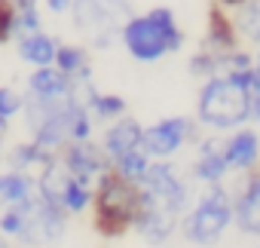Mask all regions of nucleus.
Returning a JSON list of instances; mask_svg holds the SVG:
<instances>
[{
    "instance_id": "nucleus-1",
    "label": "nucleus",
    "mask_w": 260,
    "mask_h": 248,
    "mask_svg": "<svg viewBox=\"0 0 260 248\" xmlns=\"http://www.w3.org/2000/svg\"><path fill=\"white\" fill-rule=\"evenodd\" d=\"M141 208V184L122 178L113 166L92 190V227L104 239H119L135 227Z\"/></svg>"
},
{
    "instance_id": "nucleus-2",
    "label": "nucleus",
    "mask_w": 260,
    "mask_h": 248,
    "mask_svg": "<svg viewBox=\"0 0 260 248\" xmlns=\"http://www.w3.org/2000/svg\"><path fill=\"white\" fill-rule=\"evenodd\" d=\"M125 52L135 61L153 65L169 52H178L184 46V31L178 28V19L169 7H153L144 16H132L122 25L119 34Z\"/></svg>"
},
{
    "instance_id": "nucleus-3",
    "label": "nucleus",
    "mask_w": 260,
    "mask_h": 248,
    "mask_svg": "<svg viewBox=\"0 0 260 248\" xmlns=\"http://www.w3.org/2000/svg\"><path fill=\"white\" fill-rule=\"evenodd\" d=\"M248 110H251V74L211 77L205 80L196 101V119L208 129H236L248 122Z\"/></svg>"
},
{
    "instance_id": "nucleus-4",
    "label": "nucleus",
    "mask_w": 260,
    "mask_h": 248,
    "mask_svg": "<svg viewBox=\"0 0 260 248\" xmlns=\"http://www.w3.org/2000/svg\"><path fill=\"white\" fill-rule=\"evenodd\" d=\"M233 224V193L223 184H208L199 196V205L190 208L181 221V233L193 245H214Z\"/></svg>"
},
{
    "instance_id": "nucleus-5",
    "label": "nucleus",
    "mask_w": 260,
    "mask_h": 248,
    "mask_svg": "<svg viewBox=\"0 0 260 248\" xmlns=\"http://www.w3.org/2000/svg\"><path fill=\"white\" fill-rule=\"evenodd\" d=\"M71 19L83 37L104 49L122 34V25L132 19V4L128 0H74Z\"/></svg>"
},
{
    "instance_id": "nucleus-6",
    "label": "nucleus",
    "mask_w": 260,
    "mask_h": 248,
    "mask_svg": "<svg viewBox=\"0 0 260 248\" xmlns=\"http://www.w3.org/2000/svg\"><path fill=\"white\" fill-rule=\"evenodd\" d=\"M64 230H68V211L55 202L34 196V202L25 214V227L19 233V242L28 248H43V245L58 242L64 236Z\"/></svg>"
},
{
    "instance_id": "nucleus-7",
    "label": "nucleus",
    "mask_w": 260,
    "mask_h": 248,
    "mask_svg": "<svg viewBox=\"0 0 260 248\" xmlns=\"http://www.w3.org/2000/svg\"><path fill=\"white\" fill-rule=\"evenodd\" d=\"M141 187H144L150 196H156V202H159L162 208H169L172 214L184 218V214L190 211V187L178 178V172H175L166 160H156V163L147 166V175H144Z\"/></svg>"
},
{
    "instance_id": "nucleus-8",
    "label": "nucleus",
    "mask_w": 260,
    "mask_h": 248,
    "mask_svg": "<svg viewBox=\"0 0 260 248\" xmlns=\"http://www.w3.org/2000/svg\"><path fill=\"white\" fill-rule=\"evenodd\" d=\"M190 138H193V122H190L187 116H169V119H159L156 126L144 129L141 150H144L150 160H169V157L178 153Z\"/></svg>"
},
{
    "instance_id": "nucleus-9",
    "label": "nucleus",
    "mask_w": 260,
    "mask_h": 248,
    "mask_svg": "<svg viewBox=\"0 0 260 248\" xmlns=\"http://www.w3.org/2000/svg\"><path fill=\"white\" fill-rule=\"evenodd\" d=\"M58 157H61L64 169L71 172V178L80 181V184H86V187H95L98 178L113 166L110 157L104 153V147L92 144V138L89 141H71Z\"/></svg>"
},
{
    "instance_id": "nucleus-10",
    "label": "nucleus",
    "mask_w": 260,
    "mask_h": 248,
    "mask_svg": "<svg viewBox=\"0 0 260 248\" xmlns=\"http://www.w3.org/2000/svg\"><path fill=\"white\" fill-rule=\"evenodd\" d=\"M181 227V218L172 214L169 208H162L156 202V196H150L144 187H141V208H138V218H135V227L141 233V239H147L150 245H162L175 236V230Z\"/></svg>"
},
{
    "instance_id": "nucleus-11",
    "label": "nucleus",
    "mask_w": 260,
    "mask_h": 248,
    "mask_svg": "<svg viewBox=\"0 0 260 248\" xmlns=\"http://www.w3.org/2000/svg\"><path fill=\"white\" fill-rule=\"evenodd\" d=\"M233 221L245 236L260 239V166L245 172L239 190L233 193Z\"/></svg>"
},
{
    "instance_id": "nucleus-12",
    "label": "nucleus",
    "mask_w": 260,
    "mask_h": 248,
    "mask_svg": "<svg viewBox=\"0 0 260 248\" xmlns=\"http://www.w3.org/2000/svg\"><path fill=\"white\" fill-rule=\"evenodd\" d=\"M202 49L217 52V55H226V52L242 49V40H239L236 22H233V13H230L226 7H220V4H211V7H208V22H205V40H202Z\"/></svg>"
},
{
    "instance_id": "nucleus-13",
    "label": "nucleus",
    "mask_w": 260,
    "mask_h": 248,
    "mask_svg": "<svg viewBox=\"0 0 260 248\" xmlns=\"http://www.w3.org/2000/svg\"><path fill=\"white\" fill-rule=\"evenodd\" d=\"M223 160L230 172H254L260 166V135L254 129H239L223 141Z\"/></svg>"
},
{
    "instance_id": "nucleus-14",
    "label": "nucleus",
    "mask_w": 260,
    "mask_h": 248,
    "mask_svg": "<svg viewBox=\"0 0 260 248\" xmlns=\"http://www.w3.org/2000/svg\"><path fill=\"white\" fill-rule=\"evenodd\" d=\"M141 138H144V126H141V122L132 119V116H119V119L110 122V129L104 132L101 147H104V153L110 160H116L122 153L141 150Z\"/></svg>"
},
{
    "instance_id": "nucleus-15",
    "label": "nucleus",
    "mask_w": 260,
    "mask_h": 248,
    "mask_svg": "<svg viewBox=\"0 0 260 248\" xmlns=\"http://www.w3.org/2000/svg\"><path fill=\"white\" fill-rule=\"evenodd\" d=\"M230 166L223 160V141L220 138H205L199 144V157L193 163V178L202 184H223Z\"/></svg>"
},
{
    "instance_id": "nucleus-16",
    "label": "nucleus",
    "mask_w": 260,
    "mask_h": 248,
    "mask_svg": "<svg viewBox=\"0 0 260 248\" xmlns=\"http://www.w3.org/2000/svg\"><path fill=\"white\" fill-rule=\"evenodd\" d=\"M28 89H31L34 98H61V95L74 92V80L68 74H61L55 65H46V68H37L31 74Z\"/></svg>"
},
{
    "instance_id": "nucleus-17",
    "label": "nucleus",
    "mask_w": 260,
    "mask_h": 248,
    "mask_svg": "<svg viewBox=\"0 0 260 248\" xmlns=\"http://www.w3.org/2000/svg\"><path fill=\"white\" fill-rule=\"evenodd\" d=\"M55 68L61 74H68L77 86L80 83H92V61H89V52L83 46H71V43H58V52H55Z\"/></svg>"
},
{
    "instance_id": "nucleus-18",
    "label": "nucleus",
    "mask_w": 260,
    "mask_h": 248,
    "mask_svg": "<svg viewBox=\"0 0 260 248\" xmlns=\"http://www.w3.org/2000/svg\"><path fill=\"white\" fill-rule=\"evenodd\" d=\"M55 157H58V153L43 150L40 144L28 141V144H16V147H13V153H10V166H13V172H25V175L37 178V175H40Z\"/></svg>"
},
{
    "instance_id": "nucleus-19",
    "label": "nucleus",
    "mask_w": 260,
    "mask_h": 248,
    "mask_svg": "<svg viewBox=\"0 0 260 248\" xmlns=\"http://www.w3.org/2000/svg\"><path fill=\"white\" fill-rule=\"evenodd\" d=\"M55 52H58V43L49 37V34H28V37H19V55L22 61L34 65V68H46V65H55Z\"/></svg>"
},
{
    "instance_id": "nucleus-20",
    "label": "nucleus",
    "mask_w": 260,
    "mask_h": 248,
    "mask_svg": "<svg viewBox=\"0 0 260 248\" xmlns=\"http://www.w3.org/2000/svg\"><path fill=\"white\" fill-rule=\"evenodd\" d=\"M37 193V184L31 175L25 172H7V175H0V211L16 205V202H25Z\"/></svg>"
},
{
    "instance_id": "nucleus-21",
    "label": "nucleus",
    "mask_w": 260,
    "mask_h": 248,
    "mask_svg": "<svg viewBox=\"0 0 260 248\" xmlns=\"http://www.w3.org/2000/svg\"><path fill=\"white\" fill-rule=\"evenodd\" d=\"M233 22H236V31H239L242 43L260 46V0H248V4L236 7Z\"/></svg>"
},
{
    "instance_id": "nucleus-22",
    "label": "nucleus",
    "mask_w": 260,
    "mask_h": 248,
    "mask_svg": "<svg viewBox=\"0 0 260 248\" xmlns=\"http://www.w3.org/2000/svg\"><path fill=\"white\" fill-rule=\"evenodd\" d=\"M110 163H113V169H116V172H119L122 178H128V181L141 184V181H144V175H147L150 157H147L144 150H132V153H122V157L110 160Z\"/></svg>"
},
{
    "instance_id": "nucleus-23",
    "label": "nucleus",
    "mask_w": 260,
    "mask_h": 248,
    "mask_svg": "<svg viewBox=\"0 0 260 248\" xmlns=\"http://www.w3.org/2000/svg\"><path fill=\"white\" fill-rule=\"evenodd\" d=\"M92 190L95 187H86V184L71 178V184L64 187V196H61V208L68 214H83L86 208H92Z\"/></svg>"
},
{
    "instance_id": "nucleus-24",
    "label": "nucleus",
    "mask_w": 260,
    "mask_h": 248,
    "mask_svg": "<svg viewBox=\"0 0 260 248\" xmlns=\"http://www.w3.org/2000/svg\"><path fill=\"white\" fill-rule=\"evenodd\" d=\"M40 10L34 7H19L16 10V37H28V34H40Z\"/></svg>"
},
{
    "instance_id": "nucleus-25",
    "label": "nucleus",
    "mask_w": 260,
    "mask_h": 248,
    "mask_svg": "<svg viewBox=\"0 0 260 248\" xmlns=\"http://www.w3.org/2000/svg\"><path fill=\"white\" fill-rule=\"evenodd\" d=\"M19 110H25V98H22L16 89H10V86H0V116L10 119V116H16Z\"/></svg>"
},
{
    "instance_id": "nucleus-26",
    "label": "nucleus",
    "mask_w": 260,
    "mask_h": 248,
    "mask_svg": "<svg viewBox=\"0 0 260 248\" xmlns=\"http://www.w3.org/2000/svg\"><path fill=\"white\" fill-rule=\"evenodd\" d=\"M16 40V7L0 0V43Z\"/></svg>"
},
{
    "instance_id": "nucleus-27",
    "label": "nucleus",
    "mask_w": 260,
    "mask_h": 248,
    "mask_svg": "<svg viewBox=\"0 0 260 248\" xmlns=\"http://www.w3.org/2000/svg\"><path fill=\"white\" fill-rule=\"evenodd\" d=\"M71 7H74V0H46V10H49L52 16H64V13H71Z\"/></svg>"
},
{
    "instance_id": "nucleus-28",
    "label": "nucleus",
    "mask_w": 260,
    "mask_h": 248,
    "mask_svg": "<svg viewBox=\"0 0 260 248\" xmlns=\"http://www.w3.org/2000/svg\"><path fill=\"white\" fill-rule=\"evenodd\" d=\"M248 119L260 122V92H251V110H248Z\"/></svg>"
},
{
    "instance_id": "nucleus-29",
    "label": "nucleus",
    "mask_w": 260,
    "mask_h": 248,
    "mask_svg": "<svg viewBox=\"0 0 260 248\" xmlns=\"http://www.w3.org/2000/svg\"><path fill=\"white\" fill-rule=\"evenodd\" d=\"M4 4H10V7H16V10H19V7H34L37 0H4Z\"/></svg>"
},
{
    "instance_id": "nucleus-30",
    "label": "nucleus",
    "mask_w": 260,
    "mask_h": 248,
    "mask_svg": "<svg viewBox=\"0 0 260 248\" xmlns=\"http://www.w3.org/2000/svg\"><path fill=\"white\" fill-rule=\"evenodd\" d=\"M220 7H226V10H236V7H242V4H248V0H217Z\"/></svg>"
},
{
    "instance_id": "nucleus-31",
    "label": "nucleus",
    "mask_w": 260,
    "mask_h": 248,
    "mask_svg": "<svg viewBox=\"0 0 260 248\" xmlns=\"http://www.w3.org/2000/svg\"><path fill=\"white\" fill-rule=\"evenodd\" d=\"M7 122H10V119H4V116H0V135L7 132Z\"/></svg>"
},
{
    "instance_id": "nucleus-32",
    "label": "nucleus",
    "mask_w": 260,
    "mask_h": 248,
    "mask_svg": "<svg viewBox=\"0 0 260 248\" xmlns=\"http://www.w3.org/2000/svg\"><path fill=\"white\" fill-rule=\"evenodd\" d=\"M0 248H10V245H7V236H0Z\"/></svg>"
},
{
    "instance_id": "nucleus-33",
    "label": "nucleus",
    "mask_w": 260,
    "mask_h": 248,
    "mask_svg": "<svg viewBox=\"0 0 260 248\" xmlns=\"http://www.w3.org/2000/svg\"><path fill=\"white\" fill-rule=\"evenodd\" d=\"M254 58H257V61H260V46H257V55H254Z\"/></svg>"
},
{
    "instance_id": "nucleus-34",
    "label": "nucleus",
    "mask_w": 260,
    "mask_h": 248,
    "mask_svg": "<svg viewBox=\"0 0 260 248\" xmlns=\"http://www.w3.org/2000/svg\"><path fill=\"white\" fill-rule=\"evenodd\" d=\"M0 150H4V135H0Z\"/></svg>"
}]
</instances>
